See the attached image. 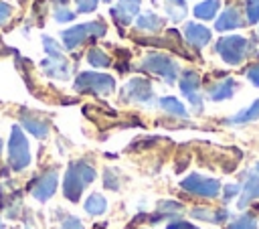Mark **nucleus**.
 <instances>
[{
	"instance_id": "nucleus-1",
	"label": "nucleus",
	"mask_w": 259,
	"mask_h": 229,
	"mask_svg": "<svg viewBox=\"0 0 259 229\" xmlns=\"http://www.w3.org/2000/svg\"><path fill=\"white\" fill-rule=\"evenodd\" d=\"M95 178V170L85 164V162H75L71 164V168L67 170L65 174V184H63V190H65V197L69 201H79L81 197V190L87 182H91Z\"/></svg>"
},
{
	"instance_id": "nucleus-2",
	"label": "nucleus",
	"mask_w": 259,
	"mask_h": 229,
	"mask_svg": "<svg viewBox=\"0 0 259 229\" xmlns=\"http://www.w3.org/2000/svg\"><path fill=\"white\" fill-rule=\"evenodd\" d=\"M247 39L245 36H225L217 43V51L219 55L229 63V65H237L243 61L245 57V49H247Z\"/></svg>"
},
{
	"instance_id": "nucleus-3",
	"label": "nucleus",
	"mask_w": 259,
	"mask_h": 229,
	"mask_svg": "<svg viewBox=\"0 0 259 229\" xmlns=\"http://www.w3.org/2000/svg\"><path fill=\"white\" fill-rule=\"evenodd\" d=\"M113 77L103 75V73H81L75 81V87L79 91H89V93H107L113 89Z\"/></svg>"
},
{
	"instance_id": "nucleus-4",
	"label": "nucleus",
	"mask_w": 259,
	"mask_h": 229,
	"mask_svg": "<svg viewBox=\"0 0 259 229\" xmlns=\"http://www.w3.org/2000/svg\"><path fill=\"white\" fill-rule=\"evenodd\" d=\"M30 162V154H28V144L26 138L22 136L20 128H12V136H10V166L14 170H22L26 164Z\"/></svg>"
},
{
	"instance_id": "nucleus-5",
	"label": "nucleus",
	"mask_w": 259,
	"mask_h": 229,
	"mask_svg": "<svg viewBox=\"0 0 259 229\" xmlns=\"http://www.w3.org/2000/svg\"><path fill=\"white\" fill-rule=\"evenodd\" d=\"M89 34H105V26L101 22H87V24H77L69 30L63 32V43L67 49H73L77 47L79 43H83Z\"/></svg>"
},
{
	"instance_id": "nucleus-6",
	"label": "nucleus",
	"mask_w": 259,
	"mask_h": 229,
	"mask_svg": "<svg viewBox=\"0 0 259 229\" xmlns=\"http://www.w3.org/2000/svg\"><path fill=\"white\" fill-rule=\"evenodd\" d=\"M142 67L148 69V71H152V73L162 75L166 81H174L176 75H178L176 63L170 57H166V55H150L148 59H144Z\"/></svg>"
},
{
	"instance_id": "nucleus-7",
	"label": "nucleus",
	"mask_w": 259,
	"mask_h": 229,
	"mask_svg": "<svg viewBox=\"0 0 259 229\" xmlns=\"http://www.w3.org/2000/svg\"><path fill=\"white\" fill-rule=\"evenodd\" d=\"M182 186L186 190H192L196 195H202V197H214L219 193V182L217 180H210V178H202L198 174H192L188 176L186 180H182Z\"/></svg>"
},
{
	"instance_id": "nucleus-8",
	"label": "nucleus",
	"mask_w": 259,
	"mask_h": 229,
	"mask_svg": "<svg viewBox=\"0 0 259 229\" xmlns=\"http://www.w3.org/2000/svg\"><path fill=\"white\" fill-rule=\"evenodd\" d=\"M55 186H57V172L51 170V172L42 174L40 178H36L34 182H30V193H32L34 199L47 201L55 193Z\"/></svg>"
},
{
	"instance_id": "nucleus-9",
	"label": "nucleus",
	"mask_w": 259,
	"mask_h": 229,
	"mask_svg": "<svg viewBox=\"0 0 259 229\" xmlns=\"http://www.w3.org/2000/svg\"><path fill=\"white\" fill-rule=\"evenodd\" d=\"M123 97L130 101H148L152 97V87L146 79H132L123 89Z\"/></svg>"
},
{
	"instance_id": "nucleus-10",
	"label": "nucleus",
	"mask_w": 259,
	"mask_h": 229,
	"mask_svg": "<svg viewBox=\"0 0 259 229\" xmlns=\"http://www.w3.org/2000/svg\"><path fill=\"white\" fill-rule=\"evenodd\" d=\"M138 8H140V0H119L117 6L111 8V16L119 24H130V20L138 12Z\"/></svg>"
},
{
	"instance_id": "nucleus-11",
	"label": "nucleus",
	"mask_w": 259,
	"mask_h": 229,
	"mask_svg": "<svg viewBox=\"0 0 259 229\" xmlns=\"http://www.w3.org/2000/svg\"><path fill=\"white\" fill-rule=\"evenodd\" d=\"M184 36H186V41H188L190 45H194V47H204V45L208 43V39H210V30H208L206 26H202V24L188 22L186 28H184Z\"/></svg>"
},
{
	"instance_id": "nucleus-12",
	"label": "nucleus",
	"mask_w": 259,
	"mask_h": 229,
	"mask_svg": "<svg viewBox=\"0 0 259 229\" xmlns=\"http://www.w3.org/2000/svg\"><path fill=\"white\" fill-rule=\"evenodd\" d=\"M180 89L188 95V99H190L192 103L200 105V99H198V93H196V89H198V75H196V73L186 71V73L182 75V79H180Z\"/></svg>"
},
{
	"instance_id": "nucleus-13",
	"label": "nucleus",
	"mask_w": 259,
	"mask_h": 229,
	"mask_svg": "<svg viewBox=\"0 0 259 229\" xmlns=\"http://www.w3.org/2000/svg\"><path fill=\"white\" fill-rule=\"evenodd\" d=\"M239 26H243V20H241V14L235 8L225 10L219 16V20L214 22V28L217 30H231V28H239Z\"/></svg>"
},
{
	"instance_id": "nucleus-14",
	"label": "nucleus",
	"mask_w": 259,
	"mask_h": 229,
	"mask_svg": "<svg viewBox=\"0 0 259 229\" xmlns=\"http://www.w3.org/2000/svg\"><path fill=\"white\" fill-rule=\"evenodd\" d=\"M22 124H24L26 130H28L32 136H36V138H42V136H47V132H49V124H47L45 120L30 118V116H26V113H22Z\"/></svg>"
},
{
	"instance_id": "nucleus-15",
	"label": "nucleus",
	"mask_w": 259,
	"mask_h": 229,
	"mask_svg": "<svg viewBox=\"0 0 259 229\" xmlns=\"http://www.w3.org/2000/svg\"><path fill=\"white\" fill-rule=\"evenodd\" d=\"M219 6H221L219 0H204V2H200V4L194 6V16L196 18H202V20H210L217 14Z\"/></svg>"
},
{
	"instance_id": "nucleus-16",
	"label": "nucleus",
	"mask_w": 259,
	"mask_h": 229,
	"mask_svg": "<svg viewBox=\"0 0 259 229\" xmlns=\"http://www.w3.org/2000/svg\"><path fill=\"white\" fill-rule=\"evenodd\" d=\"M233 89H235V81L233 79H225V81H221L219 85H214L210 89V97L212 99H227V97L233 95Z\"/></svg>"
},
{
	"instance_id": "nucleus-17",
	"label": "nucleus",
	"mask_w": 259,
	"mask_h": 229,
	"mask_svg": "<svg viewBox=\"0 0 259 229\" xmlns=\"http://www.w3.org/2000/svg\"><path fill=\"white\" fill-rule=\"evenodd\" d=\"M105 207H107V203H105V199L101 195H91L85 201V211L91 213V215H101L105 211Z\"/></svg>"
},
{
	"instance_id": "nucleus-18",
	"label": "nucleus",
	"mask_w": 259,
	"mask_h": 229,
	"mask_svg": "<svg viewBox=\"0 0 259 229\" xmlns=\"http://www.w3.org/2000/svg\"><path fill=\"white\" fill-rule=\"evenodd\" d=\"M138 26H140V28H146V30H158V28L162 26V20H160L156 14L148 12V14H144V16L138 18Z\"/></svg>"
},
{
	"instance_id": "nucleus-19",
	"label": "nucleus",
	"mask_w": 259,
	"mask_h": 229,
	"mask_svg": "<svg viewBox=\"0 0 259 229\" xmlns=\"http://www.w3.org/2000/svg\"><path fill=\"white\" fill-rule=\"evenodd\" d=\"M160 105L166 109V111H170V113H174V116H186V111H184V107H182V103L178 101V99H174V97H162L160 99Z\"/></svg>"
},
{
	"instance_id": "nucleus-20",
	"label": "nucleus",
	"mask_w": 259,
	"mask_h": 229,
	"mask_svg": "<svg viewBox=\"0 0 259 229\" xmlns=\"http://www.w3.org/2000/svg\"><path fill=\"white\" fill-rule=\"evenodd\" d=\"M166 12L172 16V20H182L186 14L184 2H176V0H168L166 2Z\"/></svg>"
},
{
	"instance_id": "nucleus-21",
	"label": "nucleus",
	"mask_w": 259,
	"mask_h": 229,
	"mask_svg": "<svg viewBox=\"0 0 259 229\" xmlns=\"http://www.w3.org/2000/svg\"><path fill=\"white\" fill-rule=\"evenodd\" d=\"M87 59H89V63L95 65V67H107V65H109V57H107L103 51H99V49H91Z\"/></svg>"
},
{
	"instance_id": "nucleus-22",
	"label": "nucleus",
	"mask_w": 259,
	"mask_h": 229,
	"mask_svg": "<svg viewBox=\"0 0 259 229\" xmlns=\"http://www.w3.org/2000/svg\"><path fill=\"white\" fill-rule=\"evenodd\" d=\"M255 118H259V101H255L249 109H245V111H241L237 118H233L231 122H249V120H255Z\"/></svg>"
},
{
	"instance_id": "nucleus-23",
	"label": "nucleus",
	"mask_w": 259,
	"mask_h": 229,
	"mask_svg": "<svg viewBox=\"0 0 259 229\" xmlns=\"http://www.w3.org/2000/svg\"><path fill=\"white\" fill-rule=\"evenodd\" d=\"M247 18L251 22L259 20V0H247Z\"/></svg>"
},
{
	"instance_id": "nucleus-24",
	"label": "nucleus",
	"mask_w": 259,
	"mask_h": 229,
	"mask_svg": "<svg viewBox=\"0 0 259 229\" xmlns=\"http://www.w3.org/2000/svg\"><path fill=\"white\" fill-rule=\"evenodd\" d=\"M73 12L71 10H67V6H57V10H55V20H59V22H63V20H73Z\"/></svg>"
},
{
	"instance_id": "nucleus-25",
	"label": "nucleus",
	"mask_w": 259,
	"mask_h": 229,
	"mask_svg": "<svg viewBox=\"0 0 259 229\" xmlns=\"http://www.w3.org/2000/svg\"><path fill=\"white\" fill-rule=\"evenodd\" d=\"M77 4H79L81 12H91V10H95L97 0H77Z\"/></svg>"
},
{
	"instance_id": "nucleus-26",
	"label": "nucleus",
	"mask_w": 259,
	"mask_h": 229,
	"mask_svg": "<svg viewBox=\"0 0 259 229\" xmlns=\"http://www.w3.org/2000/svg\"><path fill=\"white\" fill-rule=\"evenodd\" d=\"M61 229H83V223L79 219H75V217H67Z\"/></svg>"
},
{
	"instance_id": "nucleus-27",
	"label": "nucleus",
	"mask_w": 259,
	"mask_h": 229,
	"mask_svg": "<svg viewBox=\"0 0 259 229\" xmlns=\"http://www.w3.org/2000/svg\"><path fill=\"white\" fill-rule=\"evenodd\" d=\"M105 186H107V188H117V186H119V184H117V176H115V174L111 176V168L105 170Z\"/></svg>"
},
{
	"instance_id": "nucleus-28",
	"label": "nucleus",
	"mask_w": 259,
	"mask_h": 229,
	"mask_svg": "<svg viewBox=\"0 0 259 229\" xmlns=\"http://www.w3.org/2000/svg\"><path fill=\"white\" fill-rule=\"evenodd\" d=\"M247 77L255 83V85H259V65H253V67H249L247 69Z\"/></svg>"
},
{
	"instance_id": "nucleus-29",
	"label": "nucleus",
	"mask_w": 259,
	"mask_h": 229,
	"mask_svg": "<svg viewBox=\"0 0 259 229\" xmlns=\"http://www.w3.org/2000/svg\"><path fill=\"white\" fill-rule=\"evenodd\" d=\"M8 16H10V6L4 4V2H0V22H4Z\"/></svg>"
},
{
	"instance_id": "nucleus-30",
	"label": "nucleus",
	"mask_w": 259,
	"mask_h": 229,
	"mask_svg": "<svg viewBox=\"0 0 259 229\" xmlns=\"http://www.w3.org/2000/svg\"><path fill=\"white\" fill-rule=\"evenodd\" d=\"M168 229H196V227H192V225H188V223H172Z\"/></svg>"
},
{
	"instance_id": "nucleus-31",
	"label": "nucleus",
	"mask_w": 259,
	"mask_h": 229,
	"mask_svg": "<svg viewBox=\"0 0 259 229\" xmlns=\"http://www.w3.org/2000/svg\"><path fill=\"white\" fill-rule=\"evenodd\" d=\"M0 152H2V140H0Z\"/></svg>"
},
{
	"instance_id": "nucleus-32",
	"label": "nucleus",
	"mask_w": 259,
	"mask_h": 229,
	"mask_svg": "<svg viewBox=\"0 0 259 229\" xmlns=\"http://www.w3.org/2000/svg\"><path fill=\"white\" fill-rule=\"evenodd\" d=\"M0 229H4V225H2V223H0Z\"/></svg>"
},
{
	"instance_id": "nucleus-33",
	"label": "nucleus",
	"mask_w": 259,
	"mask_h": 229,
	"mask_svg": "<svg viewBox=\"0 0 259 229\" xmlns=\"http://www.w3.org/2000/svg\"><path fill=\"white\" fill-rule=\"evenodd\" d=\"M176 2H184V0H176Z\"/></svg>"
},
{
	"instance_id": "nucleus-34",
	"label": "nucleus",
	"mask_w": 259,
	"mask_h": 229,
	"mask_svg": "<svg viewBox=\"0 0 259 229\" xmlns=\"http://www.w3.org/2000/svg\"><path fill=\"white\" fill-rule=\"evenodd\" d=\"M105 2H109V0H105Z\"/></svg>"
}]
</instances>
